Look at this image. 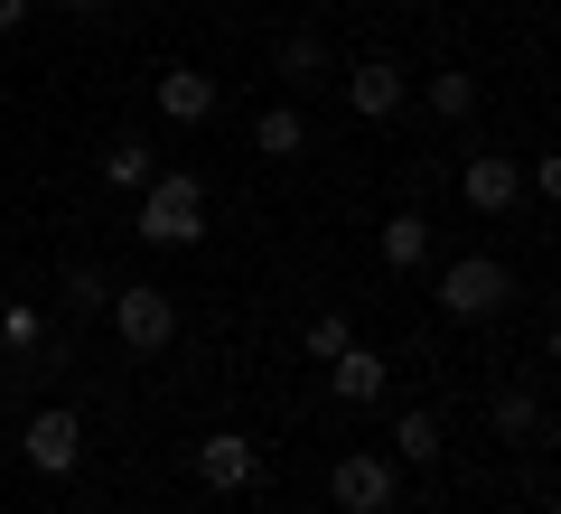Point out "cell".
I'll return each mask as SVG.
<instances>
[{"instance_id": "6da1fadb", "label": "cell", "mask_w": 561, "mask_h": 514, "mask_svg": "<svg viewBox=\"0 0 561 514\" xmlns=\"http://www.w3.org/2000/svg\"><path fill=\"white\" fill-rule=\"evenodd\" d=\"M140 243H160V253H187V243H206V179L197 169H160V179L140 187Z\"/></svg>"}, {"instance_id": "7a4b0ae2", "label": "cell", "mask_w": 561, "mask_h": 514, "mask_svg": "<svg viewBox=\"0 0 561 514\" xmlns=\"http://www.w3.org/2000/svg\"><path fill=\"white\" fill-rule=\"evenodd\" d=\"M103 318H113V336L131 346V356H160L169 336H179V299H169L160 281H113Z\"/></svg>"}, {"instance_id": "3957f363", "label": "cell", "mask_w": 561, "mask_h": 514, "mask_svg": "<svg viewBox=\"0 0 561 514\" xmlns=\"http://www.w3.org/2000/svg\"><path fill=\"white\" fill-rule=\"evenodd\" d=\"M20 458H28L38 477H76V468H84V412H76V402H47V412H28Z\"/></svg>"}, {"instance_id": "277c9868", "label": "cell", "mask_w": 561, "mask_h": 514, "mask_svg": "<svg viewBox=\"0 0 561 514\" xmlns=\"http://www.w3.org/2000/svg\"><path fill=\"white\" fill-rule=\"evenodd\" d=\"M505 299H515V272H505L496 253H459V262L440 272V309H449V318H496Z\"/></svg>"}, {"instance_id": "5b68a950", "label": "cell", "mask_w": 561, "mask_h": 514, "mask_svg": "<svg viewBox=\"0 0 561 514\" xmlns=\"http://www.w3.org/2000/svg\"><path fill=\"white\" fill-rule=\"evenodd\" d=\"M328 505L337 514H393V458L383 449H346L328 468Z\"/></svg>"}, {"instance_id": "8992f818", "label": "cell", "mask_w": 561, "mask_h": 514, "mask_svg": "<svg viewBox=\"0 0 561 514\" xmlns=\"http://www.w3.org/2000/svg\"><path fill=\"white\" fill-rule=\"evenodd\" d=\"M197 477H206V495H243L262 477V449L243 431H206L197 439Z\"/></svg>"}, {"instance_id": "52a82bcc", "label": "cell", "mask_w": 561, "mask_h": 514, "mask_svg": "<svg viewBox=\"0 0 561 514\" xmlns=\"http://www.w3.org/2000/svg\"><path fill=\"white\" fill-rule=\"evenodd\" d=\"M402 103H412V76H402L393 57H365L356 76H346V113L356 122H393Z\"/></svg>"}, {"instance_id": "ba28073f", "label": "cell", "mask_w": 561, "mask_h": 514, "mask_svg": "<svg viewBox=\"0 0 561 514\" xmlns=\"http://www.w3.org/2000/svg\"><path fill=\"white\" fill-rule=\"evenodd\" d=\"M383 384H393V365H383L375 346H337V356H328V393H337L346 412H375Z\"/></svg>"}, {"instance_id": "9c48e42d", "label": "cell", "mask_w": 561, "mask_h": 514, "mask_svg": "<svg viewBox=\"0 0 561 514\" xmlns=\"http://www.w3.org/2000/svg\"><path fill=\"white\" fill-rule=\"evenodd\" d=\"M459 197L478 206V216H505V206L524 197V169H515V159H505V150H478V159H468V169H459Z\"/></svg>"}, {"instance_id": "30bf717a", "label": "cell", "mask_w": 561, "mask_h": 514, "mask_svg": "<svg viewBox=\"0 0 561 514\" xmlns=\"http://www.w3.org/2000/svg\"><path fill=\"white\" fill-rule=\"evenodd\" d=\"M160 122H179V132L216 122V76H197V66H160Z\"/></svg>"}, {"instance_id": "8fae6325", "label": "cell", "mask_w": 561, "mask_h": 514, "mask_svg": "<svg viewBox=\"0 0 561 514\" xmlns=\"http://www.w3.org/2000/svg\"><path fill=\"white\" fill-rule=\"evenodd\" d=\"M375 253L393 262V272H421V262H431V216H421V206H393L383 235H375Z\"/></svg>"}, {"instance_id": "7c38bea8", "label": "cell", "mask_w": 561, "mask_h": 514, "mask_svg": "<svg viewBox=\"0 0 561 514\" xmlns=\"http://www.w3.org/2000/svg\"><path fill=\"white\" fill-rule=\"evenodd\" d=\"M253 150L262 159H300L309 150V122L290 113V103H262V113H253Z\"/></svg>"}, {"instance_id": "4fadbf2b", "label": "cell", "mask_w": 561, "mask_h": 514, "mask_svg": "<svg viewBox=\"0 0 561 514\" xmlns=\"http://www.w3.org/2000/svg\"><path fill=\"white\" fill-rule=\"evenodd\" d=\"M383 458H402V468H440V421L431 412H393V449Z\"/></svg>"}, {"instance_id": "5bb4252c", "label": "cell", "mask_w": 561, "mask_h": 514, "mask_svg": "<svg viewBox=\"0 0 561 514\" xmlns=\"http://www.w3.org/2000/svg\"><path fill=\"white\" fill-rule=\"evenodd\" d=\"M57 309L66 318H103V299H113V272H103V262H66V281H57Z\"/></svg>"}, {"instance_id": "9a60e30c", "label": "cell", "mask_w": 561, "mask_h": 514, "mask_svg": "<svg viewBox=\"0 0 561 514\" xmlns=\"http://www.w3.org/2000/svg\"><path fill=\"white\" fill-rule=\"evenodd\" d=\"M103 179H113V187H131V197H140V187H150V179H160V150H150V140H113V150H103Z\"/></svg>"}, {"instance_id": "2e32d148", "label": "cell", "mask_w": 561, "mask_h": 514, "mask_svg": "<svg viewBox=\"0 0 561 514\" xmlns=\"http://www.w3.org/2000/svg\"><path fill=\"white\" fill-rule=\"evenodd\" d=\"M319 66H328L319 28H290V38H280V84H319Z\"/></svg>"}, {"instance_id": "e0dca14e", "label": "cell", "mask_w": 561, "mask_h": 514, "mask_svg": "<svg viewBox=\"0 0 561 514\" xmlns=\"http://www.w3.org/2000/svg\"><path fill=\"white\" fill-rule=\"evenodd\" d=\"M486 421H496V439H542V402L534 393H496V412H486Z\"/></svg>"}, {"instance_id": "ac0fdd59", "label": "cell", "mask_w": 561, "mask_h": 514, "mask_svg": "<svg viewBox=\"0 0 561 514\" xmlns=\"http://www.w3.org/2000/svg\"><path fill=\"white\" fill-rule=\"evenodd\" d=\"M300 346H309V356H337V346H356V328H346V309H319V318H309V328H300Z\"/></svg>"}, {"instance_id": "d6986e66", "label": "cell", "mask_w": 561, "mask_h": 514, "mask_svg": "<svg viewBox=\"0 0 561 514\" xmlns=\"http://www.w3.org/2000/svg\"><path fill=\"white\" fill-rule=\"evenodd\" d=\"M431 113H440V122H468V113H478V76H431Z\"/></svg>"}, {"instance_id": "ffe728a7", "label": "cell", "mask_w": 561, "mask_h": 514, "mask_svg": "<svg viewBox=\"0 0 561 514\" xmlns=\"http://www.w3.org/2000/svg\"><path fill=\"white\" fill-rule=\"evenodd\" d=\"M0 336H10V346H20V356H28V346H38V336H47V318H38V309H0Z\"/></svg>"}, {"instance_id": "44dd1931", "label": "cell", "mask_w": 561, "mask_h": 514, "mask_svg": "<svg viewBox=\"0 0 561 514\" xmlns=\"http://www.w3.org/2000/svg\"><path fill=\"white\" fill-rule=\"evenodd\" d=\"M524 187H534V197L552 206V197H561V159H534V169H524Z\"/></svg>"}, {"instance_id": "7402d4cb", "label": "cell", "mask_w": 561, "mask_h": 514, "mask_svg": "<svg viewBox=\"0 0 561 514\" xmlns=\"http://www.w3.org/2000/svg\"><path fill=\"white\" fill-rule=\"evenodd\" d=\"M10 28H28V0H0V38H10Z\"/></svg>"}, {"instance_id": "603a6c76", "label": "cell", "mask_w": 561, "mask_h": 514, "mask_svg": "<svg viewBox=\"0 0 561 514\" xmlns=\"http://www.w3.org/2000/svg\"><path fill=\"white\" fill-rule=\"evenodd\" d=\"M66 10H76V20H103V10H113V0H66Z\"/></svg>"}, {"instance_id": "cb8c5ba5", "label": "cell", "mask_w": 561, "mask_h": 514, "mask_svg": "<svg viewBox=\"0 0 561 514\" xmlns=\"http://www.w3.org/2000/svg\"><path fill=\"white\" fill-rule=\"evenodd\" d=\"M542 514H552V505H542Z\"/></svg>"}]
</instances>
